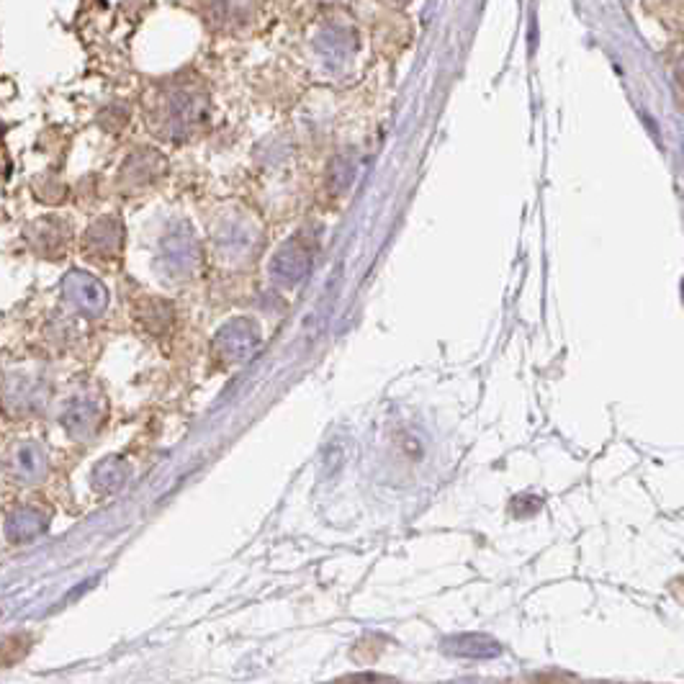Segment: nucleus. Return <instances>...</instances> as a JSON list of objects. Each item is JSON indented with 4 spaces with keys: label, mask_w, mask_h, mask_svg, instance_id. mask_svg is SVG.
<instances>
[{
    "label": "nucleus",
    "mask_w": 684,
    "mask_h": 684,
    "mask_svg": "<svg viewBox=\"0 0 684 684\" xmlns=\"http://www.w3.org/2000/svg\"><path fill=\"white\" fill-rule=\"evenodd\" d=\"M206 116L204 90L193 83H173L155 101L152 121L157 134L168 139H186L198 129Z\"/></svg>",
    "instance_id": "f257e3e1"
},
{
    "label": "nucleus",
    "mask_w": 684,
    "mask_h": 684,
    "mask_svg": "<svg viewBox=\"0 0 684 684\" xmlns=\"http://www.w3.org/2000/svg\"><path fill=\"white\" fill-rule=\"evenodd\" d=\"M204 250L191 224L175 222L165 229L157 245V265L168 278H191L201 265Z\"/></svg>",
    "instance_id": "f03ea898"
},
{
    "label": "nucleus",
    "mask_w": 684,
    "mask_h": 684,
    "mask_svg": "<svg viewBox=\"0 0 684 684\" xmlns=\"http://www.w3.org/2000/svg\"><path fill=\"white\" fill-rule=\"evenodd\" d=\"M62 296L67 304L80 312L83 317H101L106 312L108 291L96 276H90L85 270H72L62 281Z\"/></svg>",
    "instance_id": "7ed1b4c3"
},
{
    "label": "nucleus",
    "mask_w": 684,
    "mask_h": 684,
    "mask_svg": "<svg viewBox=\"0 0 684 684\" xmlns=\"http://www.w3.org/2000/svg\"><path fill=\"white\" fill-rule=\"evenodd\" d=\"M216 252L227 260H247L258 250V229L242 216L224 219L214 232Z\"/></svg>",
    "instance_id": "20e7f679"
},
{
    "label": "nucleus",
    "mask_w": 684,
    "mask_h": 684,
    "mask_svg": "<svg viewBox=\"0 0 684 684\" xmlns=\"http://www.w3.org/2000/svg\"><path fill=\"white\" fill-rule=\"evenodd\" d=\"M258 342V327H255L250 319H234V322H229L227 327L219 332V337H216V350H219L227 360H232V363H240V360L250 358V355L255 353Z\"/></svg>",
    "instance_id": "39448f33"
},
{
    "label": "nucleus",
    "mask_w": 684,
    "mask_h": 684,
    "mask_svg": "<svg viewBox=\"0 0 684 684\" xmlns=\"http://www.w3.org/2000/svg\"><path fill=\"white\" fill-rule=\"evenodd\" d=\"M309 270V252L299 245V242H288L270 260V278L278 286H296Z\"/></svg>",
    "instance_id": "423d86ee"
},
{
    "label": "nucleus",
    "mask_w": 684,
    "mask_h": 684,
    "mask_svg": "<svg viewBox=\"0 0 684 684\" xmlns=\"http://www.w3.org/2000/svg\"><path fill=\"white\" fill-rule=\"evenodd\" d=\"M165 170V157L152 150H142L126 160V165L119 173V183L124 188H142L155 183Z\"/></svg>",
    "instance_id": "0eeeda50"
},
{
    "label": "nucleus",
    "mask_w": 684,
    "mask_h": 684,
    "mask_svg": "<svg viewBox=\"0 0 684 684\" xmlns=\"http://www.w3.org/2000/svg\"><path fill=\"white\" fill-rule=\"evenodd\" d=\"M85 247L88 252H96L98 258H111L116 252H121L124 247V227H121L119 219H98L93 222V227L85 232Z\"/></svg>",
    "instance_id": "6e6552de"
},
{
    "label": "nucleus",
    "mask_w": 684,
    "mask_h": 684,
    "mask_svg": "<svg viewBox=\"0 0 684 684\" xmlns=\"http://www.w3.org/2000/svg\"><path fill=\"white\" fill-rule=\"evenodd\" d=\"M443 648L450 656H461V659H497L502 654L494 638L484 636V633H461V636L445 638Z\"/></svg>",
    "instance_id": "1a4fd4ad"
},
{
    "label": "nucleus",
    "mask_w": 684,
    "mask_h": 684,
    "mask_svg": "<svg viewBox=\"0 0 684 684\" xmlns=\"http://www.w3.org/2000/svg\"><path fill=\"white\" fill-rule=\"evenodd\" d=\"M29 242L36 252H62L67 245V227L57 219H42L29 229Z\"/></svg>",
    "instance_id": "9d476101"
},
{
    "label": "nucleus",
    "mask_w": 684,
    "mask_h": 684,
    "mask_svg": "<svg viewBox=\"0 0 684 684\" xmlns=\"http://www.w3.org/2000/svg\"><path fill=\"white\" fill-rule=\"evenodd\" d=\"M206 11L219 26H232L250 16L252 0H206Z\"/></svg>",
    "instance_id": "9b49d317"
},
{
    "label": "nucleus",
    "mask_w": 684,
    "mask_h": 684,
    "mask_svg": "<svg viewBox=\"0 0 684 684\" xmlns=\"http://www.w3.org/2000/svg\"><path fill=\"white\" fill-rule=\"evenodd\" d=\"M44 530V517L36 510H21L8 520L6 535L13 543H26Z\"/></svg>",
    "instance_id": "f8f14e48"
},
{
    "label": "nucleus",
    "mask_w": 684,
    "mask_h": 684,
    "mask_svg": "<svg viewBox=\"0 0 684 684\" xmlns=\"http://www.w3.org/2000/svg\"><path fill=\"white\" fill-rule=\"evenodd\" d=\"M142 322L147 330L162 332L170 322H173V312H170V306L162 304V301H150V304L144 306Z\"/></svg>",
    "instance_id": "ddd939ff"
},
{
    "label": "nucleus",
    "mask_w": 684,
    "mask_h": 684,
    "mask_svg": "<svg viewBox=\"0 0 684 684\" xmlns=\"http://www.w3.org/2000/svg\"><path fill=\"white\" fill-rule=\"evenodd\" d=\"M16 466H18V471H21V474L36 476L44 468L42 450L36 448V445H24V448H18Z\"/></svg>",
    "instance_id": "4468645a"
},
{
    "label": "nucleus",
    "mask_w": 684,
    "mask_h": 684,
    "mask_svg": "<svg viewBox=\"0 0 684 684\" xmlns=\"http://www.w3.org/2000/svg\"><path fill=\"white\" fill-rule=\"evenodd\" d=\"M93 422H96V409L85 402H78L65 414V425L72 432H83L85 425H93Z\"/></svg>",
    "instance_id": "2eb2a0df"
}]
</instances>
